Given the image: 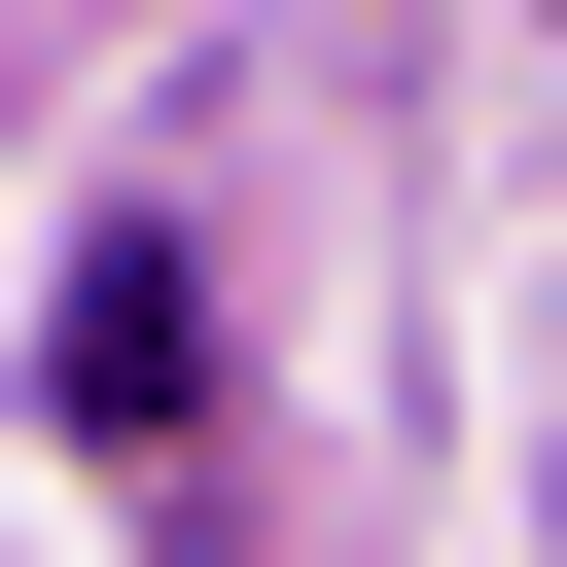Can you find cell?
<instances>
[{
    "mask_svg": "<svg viewBox=\"0 0 567 567\" xmlns=\"http://www.w3.org/2000/svg\"><path fill=\"white\" fill-rule=\"evenodd\" d=\"M177 354H213V319H177V248H106V284H71V354H35V390H71V425H177Z\"/></svg>",
    "mask_w": 567,
    "mask_h": 567,
    "instance_id": "obj_1",
    "label": "cell"
}]
</instances>
